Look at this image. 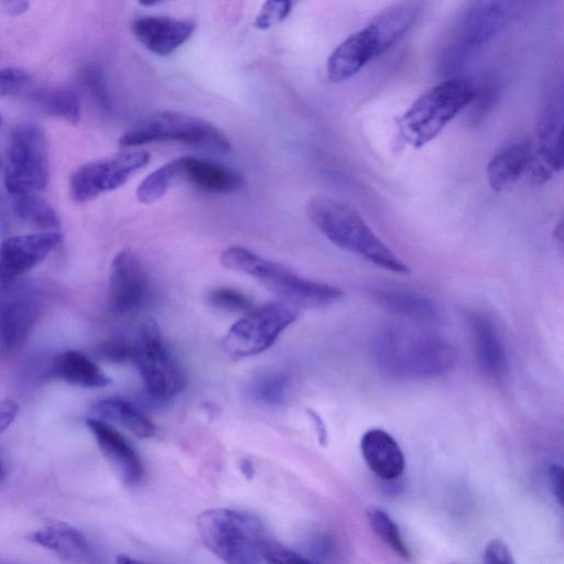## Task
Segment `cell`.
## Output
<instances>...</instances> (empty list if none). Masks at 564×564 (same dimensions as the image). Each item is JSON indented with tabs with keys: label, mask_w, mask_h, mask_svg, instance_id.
<instances>
[{
	"label": "cell",
	"mask_w": 564,
	"mask_h": 564,
	"mask_svg": "<svg viewBox=\"0 0 564 564\" xmlns=\"http://www.w3.org/2000/svg\"><path fill=\"white\" fill-rule=\"evenodd\" d=\"M148 278L142 263L130 250L118 252L110 265L109 305L122 315L138 308L148 294Z\"/></svg>",
	"instance_id": "obj_16"
},
{
	"label": "cell",
	"mask_w": 564,
	"mask_h": 564,
	"mask_svg": "<svg viewBox=\"0 0 564 564\" xmlns=\"http://www.w3.org/2000/svg\"><path fill=\"white\" fill-rule=\"evenodd\" d=\"M30 82L29 74L15 67L0 69V97L20 95Z\"/></svg>",
	"instance_id": "obj_36"
},
{
	"label": "cell",
	"mask_w": 564,
	"mask_h": 564,
	"mask_svg": "<svg viewBox=\"0 0 564 564\" xmlns=\"http://www.w3.org/2000/svg\"><path fill=\"white\" fill-rule=\"evenodd\" d=\"M177 178H180L178 158L161 165L141 181L135 191L138 200L142 204L155 203L164 196Z\"/></svg>",
	"instance_id": "obj_29"
},
{
	"label": "cell",
	"mask_w": 564,
	"mask_h": 564,
	"mask_svg": "<svg viewBox=\"0 0 564 564\" xmlns=\"http://www.w3.org/2000/svg\"><path fill=\"white\" fill-rule=\"evenodd\" d=\"M132 346L131 361L137 366L149 395L156 400H167L184 390L186 376L165 347L160 328L153 319L143 323L139 338Z\"/></svg>",
	"instance_id": "obj_11"
},
{
	"label": "cell",
	"mask_w": 564,
	"mask_h": 564,
	"mask_svg": "<svg viewBox=\"0 0 564 564\" xmlns=\"http://www.w3.org/2000/svg\"><path fill=\"white\" fill-rule=\"evenodd\" d=\"M52 369L55 377L77 387L101 388L111 382V379L89 357L74 349L59 354Z\"/></svg>",
	"instance_id": "obj_25"
},
{
	"label": "cell",
	"mask_w": 564,
	"mask_h": 564,
	"mask_svg": "<svg viewBox=\"0 0 564 564\" xmlns=\"http://www.w3.org/2000/svg\"><path fill=\"white\" fill-rule=\"evenodd\" d=\"M532 154V144L522 140L509 144L494 155L487 165V178L491 188L496 192L510 188L528 173Z\"/></svg>",
	"instance_id": "obj_23"
},
{
	"label": "cell",
	"mask_w": 564,
	"mask_h": 564,
	"mask_svg": "<svg viewBox=\"0 0 564 564\" xmlns=\"http://www.w3.org/2000/svg\"><path fill=\"white\" fill-rule=\"evenodd\" d=\"M220 262L229 270L252 276L269 291L280 295L282 301L299 308L324 307L343 296L339 289L300 276L286 267L243 247L232 246L225 249L220 254Z\"/></svg>",
	"instance_id": "obj_4"
},
{
	"label": "cell",
	"mask_w": 564,
	"mask_h": 564,
	"mask_svg": "<svg viewBox=\"0 0 564 564\" xmlns=\"http://www.w3.org/2000/svg\"><path fill=\"white\" fill-rule=\"evenodd\" d=\"M6 476V464L3 462V458L0 455V482L3 480Z\"/></svg>",
	"instance_id": "obj_45"
},
{
	"label": "cell",
	"mask_w": 564,
	"mask_h": 564,
	"mask_svg": "<svg viewBox=\"0 0 564 564\" xmlns=\"http://www.w3.org/2000/svg\"><path fill=\"white\" fill-rule=\"evenodd\" d=\"M152 142H178L218 152H228L231 149L228 138L213 123L171 110L144 116L119 139V144L123 148Z\"/></svg>",
	"instance_id": "obj_7"
},
{
	"label": "cell",
	"mask_w": 564,
	"mask_h": 564,
	"mask_svg": "<svg viewBox=\"0 0 564 564\" xmlns=\"http://www.w3.org/2000/svg\"><path fill=\"white\" fill-rule=\"evenodd\" d=\"M562 88L554 87L545 98L538 127V147L534 150L528 175L534 183H544L562 169Z\"/></svg>",
	"instance_id": "obj_14"
},
{
	"label": "cell",
	"mask_w": 564,
	"mask_h": 564,
	"mask_svg": "<svg viewBox=\"0 0 564 564\" xmlns=\"http://www.w3.org/2000/svg\"><path fill=\"white\" fill-rule=\"evenodd\" d=\"M366 517L370 528L378 538L399 556L404 560H411V553L402 539L397 523L386 510L377 506H370L366 511Z\"/></svg>",
	"instance_id": "obj_30"
},
{
	"label": "cell",
	"mask_w": 564,
	"mask_h": 564,
	"mask_svg": "<svg viewBox=\"0 0 564 564\" xmlns=\"http://www.w3.org/2000/svg\"><path fill=\"white\" fill-rule=\"evenodd\" d=\"M86 425L94 435L105 458L128 486L140 484L144 477L141 457L129 441L110 423L88 417Z\"/></svg>",
	"instance_id": "obj_17"
},
{
	"label": "cell",
	"mask_w": 564,
	"mask_h": 564,
	"mask_svg": "<svg viewBox=\"0 0 564 564\" xmlns=\"http://www.w3.org/2000/svg\"><path fill=\"white\" fill-rule=\"evenodd\" d=\"M291 1H267L254 19V26L268 30L288 18L292 10Z\"/></svg>",
	"instance_id": "obj_35"
},
{
	"label": "cell",
	"mask_w": 564,
	"mask_h": 564,
	"mask_svg": "<svg viewBox=\"0 0 564 564\" xmlns=\"http://www.w3.org/2000/svg\"><path fill=\"white\" fill-rule=\"evenodd\" d=\"M32 99L45 113L63 119L70 124L80 121V104L76 93L69 88L54 87L35 91Z\"/></svg>",
	"instance_id": "obj_27"
},
{
	"label": "cell",
	"mask_w": 564,
	"mask_h": 564,
	"mask_svg": "<svg viewBox=\"0 0 564 564\" xmlns=\"http://www.w3.org/2000/svg\"><path fill=\"white\" fill-rule=\"evenodd\" d=\"M115 564H148V563H144L140 560L132 558L127 555H120L116 558Z\"/></svg>",
	"instance_id": "obj_44"
},
{
	"label": "cell",
	"mask_w": 564,
	"mask_h": 564,
	"mask_svg": "<svg viewBox=\"0 0 564 564\" xmlns=\"http://www.w3.org/2000/svg\"><path fill=\"white\" fill-rule=\"evenodd\" d=\"M375 300L386 310L419 322L438 318L437 306L429 297L406 290L378 289L372 292Z\"/></svg>",
	"instance_id": "obj_26"
},
{
	"label": "cell",
	"mask_w": 564,
	"mask_h": 564,
	"mask_svg": "<svg viewBox=\"0 0 564 564\" xmlns=\"http://www.w3.org/2000/svg\"><path fill=\"white\" fill-rule=\"evenodd\" d=\"M263 564H315L302 554L270 539H265L261 545Z\"/></svg>",
	"instance_id": "obj_34"
},
{
	"label": "cell",
	"mask_w": 564,
	"mask_h": 564,
	"mask_svg": "<svg viewBox=\"0 0 564 564\" xmlns=\"http://www.w3.org/2000/svg\"><path fill=\"white\" fill-rule=\"evenodd\" d=\"M50 181L48 143L44 131L22 123L11 131L3 167V183L13 196L37 194Z\"/></svg>",
	"instance_id": "obj_9"
},
{
	"label": "cell",
	"mask_w": 564,
	"mask_h": 564,
	"mask_svg": "<svg viewBox=\"0 0 564 564\" xmlns=\"http://www.w3.org/2000/svg\"><path fill=\"white\" fill-rule=\"evenodd\" d=\"M468 326L478 368L489 378H502L508 369V357L496 324L475 312L468 315Z\"/></svg>",
	"instance_id": "obj_19"
},
{
	"label": "cell",
	"mask_w": 564,
	"mask_h": 564,
	"mask_svg": "<svg viewBox=\"0 0 564 564\" xmlns=\"http://www.w3.org/2000/svg\"><path fill=\"white\" fill-rule=\"evenodd\" d=\"M512 3L497 1L470 2L457 18L441 53L442 69L455 74L506 25Z\"/></svg>",
	"instance_id": "obj_8"
},
{
	"label": "cell",
	"mask_w": 564,
	"mask_h": 564,
	"mask_svg": "<svg viewBox=\"0 0 564 564\" xmlns=\"http://www.w3.org/2000/svg\"><path fill=\"white\" fill-rule=\"evenodd\" d=\"M208 302L228 312L247 313L253 308L250 299L240 291L231 288H216L209 291Z\"/></svg>",
	"instance_id": "obj_32"
},
{
	"label": "cell",
	"mask_w": 564,
	"mask_h": 564,
	"mask_svg": "<svg viewBox=\"0 0 564 564\" xmlns=\"http://www.w3.org/2000/svg\"><path fill=\"white\" fill-rule=\"evenodd\" d=\"M307 414L315 425V430H316L319 443L325 444L326 440H327V433H326V427H325L321 416L315 411H313L311 409L307 410Z\"/></svg>",
	"instance_id": "obj_41"
},
{
	"label": "cell",
	"mask_w": 564,
	"mask_h": 564,
	"mask_svg": "<svg viewBox=\"0 0 564 564\" xmlns=\"http://www.w3.org/2000/svg\"><path fill=\"white\" fill-rule=\"evenodd\" d=\"M93 417L107 423H116L140 438H149L155 434L153 422L133 403L121 398H107L91 406Z\"/></svg>",
	"instance_id": "obj_24"
},
{
	"label": "cell",
	"mask_w": 564,
	"mask_h": 564,
	"mask_svg": "<svg viewBox=\"0 0 564 564\" xmlns=\"http://www.w3.org/2000/svg\"><path fill=\"white\" fill-rule=\"evenodd\" d=\"M299 313L297 306L282 300L253 307L230 326L223 348L237 358L258 355L275 343Z\"/></svg>",
	"instance_id": "obj_10"
},
{
	"label": "cell",
	"mask_w": 564,
	"mask_h": 564,
	"mask_svg": "<svg viewBox=\"0 0 564 564\" xmlns=\"http://www.w3.org/2000/svg\"><path fill=\"white\" fill-rule=\"evenodd\" d=\"M360 449L367 466L379 478L392 480L403 473V452L394 437L384 430H368L360 440Z\"/></svg>",
	"instance_id": "obj_20"
},
{
	"label": "cell",
	"mask_w": 564,
	"mask_h": 564,
	"mask_svg": "<svg viewBox=\"0 0 564 564\" xmlns=\"http://www.w3.org/2000/svg\"><path fill=\"white\" fill-rule=\"evenodd\" d=\"M196 24L186 19L143 15L133 20L134 37L151 53L165 56L182 46L195 32Z\"/></svg>",
	"instance_id": "obj_18"
},
{
	"label": "cell",
	"mask_w": 564,
	"mask_h": 564,
	"mask_svg": "<svg viewBox=\"0 0 564 564\" xmlns=\"http://www.w3.org/2000/svg\"><path fill=\"white\" fill-rule=\"evenodd\" d=\"M289 380L284 373L267 372L257 376L250 383L251 398L265 405H279L285 399Z\"/></svg>",
	"instance_id": "obj_31"
},
{
	"label": "cell",
	"mask_w": 564,
	"mask_h": 564,
	"mask_svg": "<svg viewBox=\"0 0 564 564\" xmlns=\"http://www.w3.org/2000/svg\"><path fill=\"white\" fill-rule=\"evenodd\" d=\"M147 151H124L113 156L87 162L69 178V193L76 203L89 202L123 185L132 174L150 162Z\"/></svg>",
	"instance_id": "obj_13"
},
{
	"label": "cell",
	"mask_w": 564,
	"mask_h": 564,
	"mask_svg": "<svg viewBox=\"0 0 564 564\" xmlns=\"http://www.w3.org/2000/svg\"><path fill=\"white\" fill-rule=\"evenodd\" d=\"M0 564H11V563L0 560Z\"/></svg>",
	"instance_id": "obj_46"
},
{
	"label": "cell",
	"mask_w": 564,
	"mask_h": 564,
	"mask_svg": "<svg viewBox=\"0 0 564 564\" xmlns=\"http://www.w3.org/2000/svg\"><path fill=\"white\" fill-rule=\"evenodd\" d=\"M484 564H516L508 545L500 539L491 540L482 554Z\"/></svg>",
	"instance_id": "obj_38"
},
{
	"label": "cell",
	"mask_w": 564,
	"mask_h": 564,
	"mask_svg": "<svg viewBox=\"0 0 564 564\" xmlns=\"http://www.w3.org/2000/svg\"><path fill=\"white\" fill-rule=\"evenodd\" d=\"M1 122H2V118H1V115H0V127H1ZM1 159H0V167H1Z\"/></svg>",
	"instance_id": "obj_47"
},
{
	"label": "cell",
	"mask_w": 564,
	"mask_h": 564,
	"mask_svg": "<svg viewBox=\"0 0 564 564\" xmlns=\"http://www.w3.org/2000/svg\"><path fill=\"white\" fill-rule=\"evenodd\" d=\"M6 11L11 15H18L25 12L29 3L25 1H13L3 3Z\"/></svg>",
	"instance_id": "obj_42"
},
{
	"label": "cell",
	"mask_w": 564,
	"mask_h": 564,
	"mask_svg": "<svg viewBox=\"0 0 564 564\" xmlns=\"http://www.w3.org/2000/svg\"><path fill=\"white\" fill-rule=\"evenodd\" d=\"M80 78L96 104L101 109L109 110L111 108V98L102 69L96 65H88L82 69Z\"/></svg>",
	"instance_id": "obj_33"
},
{
	"label": "cell",
	"mask_w": 564,
	"mask_h": 564,
	"mask_svg": "<svg viewBox=\"0 0 564 564\" xmlns=\"http://www.w3.org/2000/svg\"><path fill=\"white\" fill-rule=\"evenodd\" d=\"M205 547L225 564H263L261 545L267 539L261 521L251 513L213 508L197 517Z\"/></svg>",
	"instance_id": "obj_6"
},
{
	"label": "cell",
	"mask_w": 564,
	"mask_h": 564,
	"mask_svg": "<svg viewBox=\"0 0 564 564\" xmlns=\"http://www.w3.org/2000/svg\"><path fill=\"white\" fill-rule=\"evenodd\" d=\"M99 355L115 364L131 361L133 346L121 340H109L98 348Z\"/></svg>",
	"instance_id": "obj_37"
},
{
	"label": "cell",
	"mask_w": 564,
	"mask_h": 564,
	"mask_svg": "<svg viewBox=\"0 0 564 564\" xmlns=\"http://www.w3.org/2000/svg\"><path fill=\"white\" fill-rule=\"evenodd\" d=\"M305 212L315 228L338 248L394 273L410 271L349 204L316 194L307 200Z\"/></svg>",
	"instance_id": "obj_3"
},
{
	"label": "cell",
	"mask_w": 564,
	"mask_h": 564,
	"mask_svg": "<svg viewBox=\"0 0 564 564\" xmlns=\"http://www.w3.org/2000/svg\"><path fill=\"white\" fill-rule=\"evenodd\" d=\"M13 210L20 220L41 231H55L59 228L56 212L39 194L15 195Z\"/></svg>",
	"instance_id": "obj_28"
},
{
	"label": "cell",
	"mask_w": 564,
	"mask_h": 564,
	"mask_svg": "<svg viewBox=\"0 0 564 564\" xmlns=\"http://www.w3.org/2000/svg\"><path fill=\"white\" fill-rule=\"evenodd\" d=\"M58 231L15 235L0 242V282L22 279L59 245Z\"/></svg>",
	"instance_id": "obj_15"
},
{
	"label": "cell",
	"mask_w": 564,
	"mask_h": 564,
	"mask_svg": "<svg viewBox=\"0 0 564 564\" xmlns=\"http://www.w3.org/2000/svg\"><path fill=\"white\" fill-rule=\"evenodd\" d=\"M239 468L241 474L248 479H250L254 474L253 465L248 459H241L239 463Z\"/></svg>",
	"instance_id": "obj_43"
},
{
	"label": "cell",
	"mask_w": 564,
	"mask_h": 564,
	"mask_svg": "<svg viewBox=\"0 0 564 564\" xmlns=\"http://www.w3.org/2000/svg\"><path fill=\"white\" fill-rule=\"evenodd\" d=\"M421 8L414 1L393 3L373 17L367 25L339 43L328 56L327 78L347 80L365 65L399 42L416 23Z\"/></svg>",
	"instance_id": "obj_2"
},
{
	"label": "cell",
	"mask_w": 564,
	"mask_h": 564,
	"mask_svg": "<svg viewBox=\"0 0 564 564\" xmlns=\"http://www.w3.org/2000/svg\"><path fill=\"white\" fill-rule=\"evenodd\" d=\"M46 293L36 282H0V349L12 352L30 336L43 314Z\"/></svg>",
	"instance_id": "obj_12"
},
{
	"label": "cell",
	"mask_w": 564,
	"mask_h": 564,
	"mask_svg": "<svg viewBox=\"0 0 564 564\" xmlns=\"http://www.w3.org/2000/svg\"><path fill=\"white\" fill-rule=\"evenodd\" d=\"M563 470L558 465H552L549 468V479L552 492L560 505H562V479Z\"/></svg>",
	"instance_id": "obj_40"
},
{
	"label": "cell",
	"mask_w": 564,
	"mask_h": 564,
	"mask_svg": "<svg viewBox=\"0 0 564 564\" xmlns=\"http://www.w3.org/2000/svg\"><path fill=\"white\" fill-rule=\"evenodd\" d=\"M26 539L56 554L69 564H83L91 557V546L76 528L55 522L26 535Z\"/></svg>",
	"instance_id": "obj_21"
},
{
	"label": "cell",
	"mask_w": 564,
	"mask_h": 564,
	"mask_svg": "<svg viewBox=\"0 0 564 564\" xmlns=\"http://www.w3.org/2000/svg\"><path fill=\"white\" fill-rule=\"evenodd\" d=\"M475 97L476 87L465 78L449 77L438 83L397 119L400 138L415 149L422 148L471 105Z\"/></svg>",
	"instance_id": "obj_5"
},
{
	"label": "cell",
	"mask_w": 564,
	"mask_h": 564,
	"mask_svg": "<svg viewBox=\"0 0 564 564\" xmlns=\"http://www.w3.org/2000/svg\"><path fill=\"white\" fill-rule=\"evenodd\" d=\"M180 178L194 187L213 193L228 194L243 185V178L237 171L215 162L193 156L178 158Z\"/></svg>",
	"instance_id": "obj_22"
},
{
	"label": "cell",
	"mask_w": 564,
	"mask_h": 564,
	"mask_svg": "<svg viewBox=\"0 0 564 564\" xmlns=\"http://www.w3.org/2000/svg\"><path fill=\"white\" fill-rule=\"evenodd\" d=\"M373 362L383 373L401 379L440 377L455 366L457 352L444 338L408 325L392 324L370 343Z\"/></svg>",
	"instance_id": "obj_1"
},
{
	"label": "cell",
	"mask_w": 564,
	"mask_h": 564,
	"mask_svg": "<svg viewBox=\"0 0 564 564\" xmlns=\"http://www.w3.org/2000/svg\"><path fill=\"white\" fill-rule=\"evenodd\" d=\"M18 414V403L12 400L0 401V434L13 423Z\"/></svg>",
	"instance_id": "obj_39"
}]
</instances>
